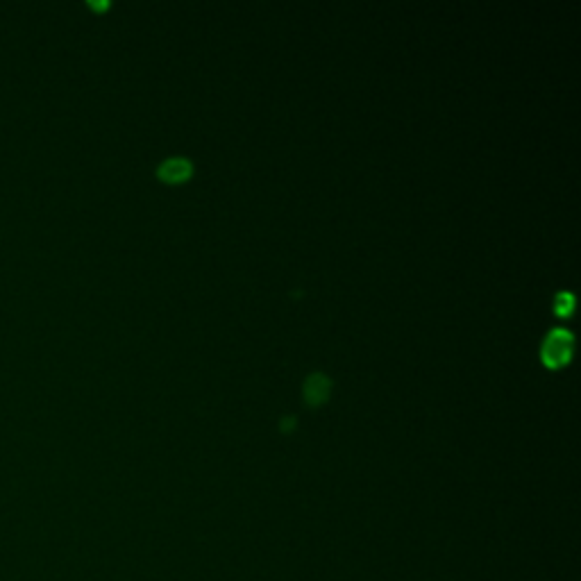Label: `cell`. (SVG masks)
Instances as JSON below:
<instances>
[{"mask_svg": "<svg viewBox=\"0 0 581 581\" xmlns=\"http://www.w3.org/2000/svg\"><path fill=\"white\" fill-rule=\"evenodd\" d=\"M572 348H575V336H572L568 330H563V327L552 330L545 336L543 350H541L545 366H550V368L566 366L572 357Z\"/></svg>", "mask_w": 581, "mask_h": 581, "instance_id": "1", "label": "cell"}, {"mask_svg": "<svg viewBox=\"0 0 581 581\" xmlns=\"http://www.w3.org/2000/svg\"><path fill=\"white\" fill-rule=\"evenodd\" d=\"M191 173H193V164H191V159H187V157H171V159H166V162L159 164V168H157L159 178H162L164 182H171V184L189 180Z\"/></svg>", "mask_w": 581, "mask_h": 581, "instance_id": "2", "label": "cell"}, {"mask_svg": "<svg viewBox=\"0 0 581 581\" xmlns=\"http://www.w3.org/2000/svg\"><path fill=\"white\" fill-rule=\"evenodd\" d=\"M332 389V380L323 373H314L309 375L305 380V400L311 407H316V404H323L327 400V395H330Z\"/></svg>", "mask_w": 581, "mask_h": 581, "instance_id": "3", "label": "cell"}, {"mask_svg": "<svg viewBox=\"0 0 581 581\" xmlns=\"http://www.w3.org/2000/svg\"><path fill=\"white\" fill-rule=\"evenodd\" d=\"M554 309H557V314L559 316H568L572 309H575V296L568 291H563L557 296V300H554Z\"/></svg>", "mask_w": 581, "mask_h": 581, "instance_id": "4", "label": "cell"}]
</instances>
